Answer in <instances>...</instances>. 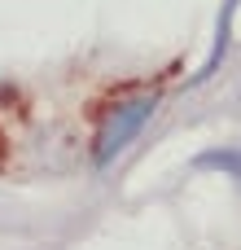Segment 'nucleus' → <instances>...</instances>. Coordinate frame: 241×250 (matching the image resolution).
<instances>
[{
  "instance_id": "1",
  "label": "nucleus",
  "mask_w": 241,
  "mask_h": 250,
  "mask_svg": "<svg viewBox=\"0 0 241 250\" xmlns=\"http://www.w3.org/2000/svg\"><path fill=\"white\" fill-rule=\"evenodd\" d=\"M149 114H154V97H141V101L123 105V110L105 123V132H101V141H97V163L105 167V163H110V158H114V154H119V149H123V145L145 127Z\"/></svg>"
}]
</instances>
